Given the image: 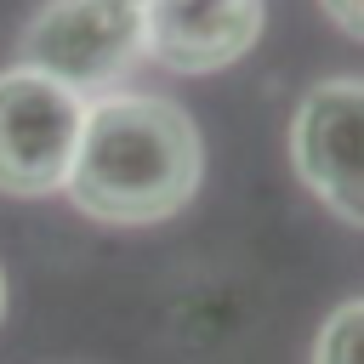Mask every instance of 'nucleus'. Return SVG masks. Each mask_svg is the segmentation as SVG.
<instances>
[{
  "label": "nucleus",
  "instance_id": "nucleus-1",
  "mask_svg": "<svg viewBox=\"0 0 364 364\" xmlns=\"http://www.w3.org/2000/svg\"><path fill=\"white\" fill-rule=\"evenodd\" d=\"M205 176V142L171 97L108 91L91 97L74 171L63 193L80 216L108 228H148L176 216Z\"/></svg>",
  "mask_w": 364,
  "mask_h": 364
},
{
  "label": "nucleus",
  "instance_id": "nucleus-2",
  "mask_svg": "<svg viewBox=\"0 0 364 364\" xmlns=\"http://www.w3.org/2000/svg\"><path fill=\"white\" fill-rule=\"evenodd\" d=\"M142 6L136 0H51L28 17L17 40V63L51 74L57 85L91 97H108L114 80L142 57Z\"/></svg>",
  "mask_w": 364,
  "mask_h": 364
},
{
  "label": "nucleus",
  "instance_id": "nucleus-3",
  "mask_svg": "<svg viewBox=\"0 0 364 364\" xmlns=\"http://www.w3.org/2000/svg\"><path fill=\"white\" fill-rule=\"evenodd\" d=\"M85 97L57 85L40 68H6L0 74V193L46 199L63 193L80 131H85Z\"/></svg>",
  "mask_w": 364,
  "mask_h": 364
},
{
  "label": "nucleus",
  "instance_id": "nucleus-4",
  "mask_svg": "<svg viewBox=\"0 0 364 364\" xmlns=\"http://www.w3.org/2000/svg\"><path fill=\"white\" fill-rule=\"evenodd\" d=\"M290 165L341 222L364 228V80H318L290 114Z\"/></svg>",
  "mask_w": 364,
  "mask_h": 364
},
{
  "label": "nucleus",
  "instance_id": "nucleus-5",
  "mask_svg": "<svg viewBox=\"0 0 364 364\" xmlns=\"http://www.w3.org/2000/svg\"><path fill=\"white\" fill-rule=\"evenodd\" d=\"M262 0H142V46L171 74H216L262 40Z\"/></svg>",
  "mask_w": 364,
  "mask_h": 364
},
{
  "label": "nucleus",
  "instance_id": "nucleus-6",
  "mask_svg": "<svg viewBox=\"0 0 364 364\" xmlns=\"http://www.w3.org/2000/svg\"><path fill=\"white\" fill-rule=\"evenodd\" d=\"M313 364H364V296L341 301L318 336H313Z\"/></svg>",
  "mask_w": 364,
  "mask_h": 364
},
{
  "label": "nucleus",
  "instance_id": "nucleus-7",
  "mask_svg": "<svg viewBox=\"0 0 364 364\" xmlns=\"http://www.w3.org/2000/svg\"><path fill=\"white\" fill-rule=\"evenodd\" d=\"M318 6H324V17H330L341 34L364 40V0H318Z\"/></svg>",
  "mask_w": 364,
  "mask_h": 364
},
{
  "label": "nucleus",
  "instance_id": "nucleus-8",
  "mask_svg": "<svg viewBox=\"0 0 364 364\" xmlns=\"http://www.w3.org/2000/svg\"><path fill=\"white\" fill-rule=\"evenodd\" d=\"M0 313H6V273H0Z\"/></svg>",
  "mask_w": 364,
  "mask_h": 364
},
{
  "label": "nucleus",
  "instance_id": "nucleus-9",
  "mask_svg": "<svg viewBox=\"0 0 364 364\" xmlns=\"http://www.w3.org/2000/svg\"><path fill=\"white\" fill-rule=\"evenodd\" d=\"M136 6H142V0H136Z\"/></svg>",
  "mask_w": 364,
  "mask_h": 364
}]
</instances>
